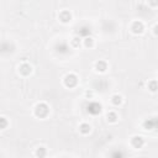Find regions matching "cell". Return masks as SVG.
Returning <instances> with one entry per match:
<instances>
[{
    "label": "cell",
    "mask_w": 158,
    "mask_h": 158,
    "mask_svg": "<svg viewBox=\"0 0 158 158\" xmlns=\"http://www.w3.org/2000/svg\"><path fill=\"white\" fill-rule=\"evenodd\" d=\"M90 131H91V126H90L89 123L83 122V123L79 125V132H80L81 135H89Z\"/></svg>",
    "instance_id": "9c48e42d"
},
{
    "label": "cell",
    "mask_w": 158,
    "mask_h": 158,
    "mask_svg": "<svg viewBox=\"0 0 158 158\" xmlns=\"http://www.w3.org/2000/svg\"><path fill=\"white\" fill-rule=\"evenodd\" d=\"M143 128L144 130H153V128H156V118L146 120L143 122Z\"/></svg>",
    "instance_id": "8fae6325"
},
{
    "label": "cell",
    "mask_w": 158,
    "mask_h": 158,
    "mask_svg": "<svg viewBox=\"0 0 158 158\" xmlns=\"http://www.w3.org/2000/svg\"><path fill=\"white\" fill-rule=\"evenodd\" d=\"M122 101H123V99H122V96L120 94H114L111 96V104L114 106H120L122 104Z\"/></svg>",
    "instance_id": "30bf717a"
},
{
    "label": "cell",
    "mask_w": 158,
    "mask_h": 158,
    "mask_svg": "<svg viewBox=\"0 0 158 158\" xmlns=\"http://www.w3.org/2000/svg\"><path fill=\"white\" fill-rule=\"evenodd\" d=\"M63 84L67 88H74V86H77V84H78V77H77V74H74V73L67 74L64 77V79H63Z\"/></svg>",
    "instance_id": "7a4b0ae2"
},
{
    "label": "cell",
    "mask_w": 158,
    "mask_h": 158,
    "mask_svg": "<svg viewBox=\"0 0 158 158\" xmlns=\"http://www.w3.org/2000/svg\"><path fill=\"white\" fill-rule=\"evenodd\" d=\"M154 35H157V25L154 26Z\"/></svg>",
    "instance_id": "ffe728a7"
},
{
    "label": "cell",
    "mask_w": 158,
    "mask_h": 158,
    "mask_svg": "<svg viewBox=\"0 0 158 158\" xmlns=\"http://www.w3.org/2000/svg\"><path fill=\"white\" fill-rule=\"evenodd\" d=\"M148 2H149L151 6H153V7L158 6V0H148Z\"/></svg>",
    "instance_id": "ac0fdd59"
},
{
    "label": "cell",
    "mask_w": 158,
    "mask_h": 158,
    "mask_svg": "<svg viewBox=\"0 0 158 158\" xmlns=\"http://www.w3.org/2000/svg\"><path fill=\"white\" fill-rule=\"evenodd\" d=\"M58 19H59L60 22H63V23H68V22L72 21V14H70V11H68V10H63V11L59 12Z\"/></svg>",
    "instance_id": "8992f818"
},
{
    "label": "cell",
    "mask_w": 158,
    "mask_h": 158,
    "mask_svg": "<svg viewBox=\"0 0 158 158\" xmlns=\"http://www.w3.org/2000/svg\"><path fill=\"white\" fill-rule=\"evenodd\" d=\"M95 69L99 73H105L107 70V63L105 60H98L95 63Z\"/></svg>",
    "instance_id": "ba28073f"
},
{
    "label": "cell",
    "mask_w": 158,
    "mask_h": 158,
    "mask_svg": "<svg viewBox=\"0 0 158 158\" xmlns=\"http://www.w3.org/2000/svg\"><path fill=\"white\" fill-rule=\"evenodd\" d=\"M46 154H47V152H46V148L44 147H38L36 149V152H35V156L36 157H44Z\"/></svg>",
    "instance_id": "5bb4252c"
},
{
    "label": "cell",
    "mask_w": 158,
    "mask_h": 158,
    "mask_svg": "<svg viewBox=\"0 0 158 158\" xmlns=\"http://www.w3.org/2000/svg\"><path fill=\"white\" fill-rule=\"evenodd\" d=\"M88 112L90 114H94V115H98L101 112V105L98 104V102H91L88 105Z\"/></svg>",
    "instance_id": "52a82bcc"
},
{
    "label": "cell",
    "mask_w": 158,
    "mask_h": 158,
    "mask_svg": "<svg viewBox=\"0 0 158 158\" xmlns=\"http://www.w3.org/2000/svg\"><path fill=\"white\" fill-rule=\"evenodd\" d=\"M83 44H84V47H86V48H93V47H94V38H93L91 36L84 37Z\"/></svg>",
    "instance_id": "7c38bea8"
},
{
    "label": "cell",
    "mask_w": 158,
    "mask_h": 158,
    "mask_svg": "<svg viewBox=\"0 0 158 158\" xmlns=\"http://www.w3.org/2000/svg\"><path fill=\"white\" fill-rule=\"evenodd\" d=\"M148 89L152 91V93H156L157 91V81L156 80H151L149 83H148Z\"/></svg>",
    "instance_id": "e0dca14e"
},
{
    "label": "cell",
    "mask_w": 158,
    "mask_h": 158,
    "mask_svg": "<svg viewBox=\"0 0 158 158\" xmlns=\"http://www.w3.org/2000/svg\"><path fill=\"white\" fill-rule=\"evenodd\" d=\"M33 114H35L36 117L46 118L49 114V106L46 102H38L33 109Z\"/></svg>",
    "instance_id": "6da1fadb"
},
{
    "label": "cell",
    "mask_w": 158,
    "mask_h": 158,
    "mask_svg": "<svg viewBox=\"0 0 158 158\" xmlns=\"http://www.w3.org/2000/svg\"><path fill=\"white\" fill-rule=\"evenodd\" d=\"M131 31L135 35H141L144 31V25L142 21H133L131 25Z\"/></svg>",
    "instance_id": "277c9868"
},
{
    "label": "cell",
    "mask_w": 158,
    "mask_h": 158,
    "mask_svg": "<svg viewBox=\"0 0 158 158\" xmlns=\"http://www.w3.org/2000/svg\"><path fill=\"white\" fill-rule=\"evenodd\" d=\"M19 73H20L22 77H27V75H30V74L32 73V65L28 64V63H26V62L21 63V64L19 65Z\"/></svg>",
    "instance_id": "3957f363"
},
{
    "label": "cell",
    "mask_w": 158,
    "mask_h": 158,
    "mask_svg": "<svg viewBox=\"0 0 158 158\" xmlns=\"http://www.w3.org/2000/svg\"><path fill=\"white\" fill-rule=\"evenodd\" d=\"M143 144H144L143 137H141V136H133V137L131 138V146H132L133 148L139 149V148L143 147Z\"/></svg>",
    "instance_id": "5b68a950"
},
{
    "label": "cell",
    "mask_w": 158,
    "mask_h": 158,
    "mask_svg": "<svg viewBox=\"0 0 158 158\" xmlns=\"http://www.w3.org/2000/svg\"><path fill=\"white\" fill-rule=\"evenodd\" d=\"M7 126H9V121H7V118L4 117V116H0V130H5Z\"/></svg>",
    "instance_id": "9a60e30c"
},
{
    "label": "cell",
    "mask_w": 158,
    "mask_h": 158,
    "mask_svg": "<svg viewBox=\"0 0 158 158\" xmlns=\"http://www.w3.org/2000/svg\"><path fill=\"white\" fill-rule=\"evenodd\" d=\"M85 95H86V96H89V98H91V96H93V91H86V93H85Z\"/></svg>",
    "instance_id": "d6986e66"
},
{
    "label": "cell",
    "mask_w": 158,
    "mask_h": 158,
    "mask_svg": "<svg viewBox=\"0 0 158 158\" xmlns=\"http://www.w3.org/2000/svg\"><path fill=\"white\" fill-rule=\"evenodd\" d=\"M106 118H107V121H109L110 123H115V122H117L118 116H117V114H116L115 111H110V112H107Z\"/></svg>",
    "instance_id": "4fadbf2b"
},
{
    "label": "cell",
    "mask_w": 158,
    "mask_h": 158,
    "mask_svg": "<svg viewBox=\"0 0 158 158\" xmlns=\"http://www.w3.org/2000/svg\"><path fill=\"white\" fill-rule=\"evenodd\" d=\"M70 43H72V47H74V48L79 47V46H80V36H75V37H73L72 41H70Z\"/></svg>",
    "instance_id": "2e32d148"
}]
</instances>
